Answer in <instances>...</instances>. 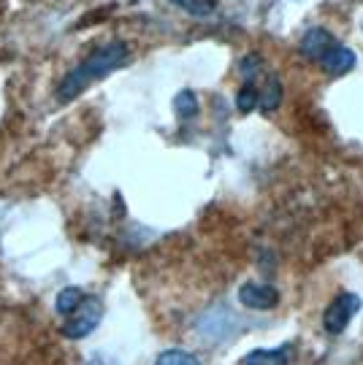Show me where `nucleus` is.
<instances>
[{"label":"nucleus","instance_id":"1","mask_svg":"<svg viewBox=\"0 0 363 365\" xmlns=\"http://www.w3.org/2000/svg\"><path fill=\"white\" fill-rule=\"evenodd\" d=\"M130 49L125 41H109L101 49H95L90 57H84L74 71H68L65 78L57 87V101L60 103H71L74 98H79L90 84L106 78L109 73H114L128 63Z\"/></svg>","mask_w":363,"mask_h":365},{"label":"nucleus","instance_id":"2","mask_svg":"<svg viewBox=\"0 0 363 365\" xmlns=\"http://www.w3.org/2000/svg\"><path fill=\"white\" fill-rule=\"evenodd\" d=\"M299 52L314 63V66H320L323 73L328 76H344V73H350L352 68L358 66V54L347 49L342 41L334 36V33H328L325 27H312L307 30L299 41Z\"/></svg>","mask_w":363,"mask_h":365},{"label":"nucleus","instance_id":"3","mask_svg":"<svg viewBox=\"0 0 363 365\" xmlns=\"http://www.w3.org/2000/svg\"><path fill=\"white\" fill-rule=\"evenodd\" d=\"M101 319H104V300L95 295H84V300L65 317L63 336L71 341L87 339L92 330L101 325Z\"/></svg>","mask_w":363,"mask_h":365},{"label":"nucleus","instance_id":"4","mask_svg":"<svg viewBox=\"0 0 363 365\" xmlns=\"http://www.w3.org/2000/svg\"><path fill=\"white\" fill-rule=\"evenodd\" d=\"M358 312H361V298L355 292H342V295H337V298L328 303V309L323 314L325 333L328 336H342Z\"/></svg>","mask_w":363,"mask_h":365},{"label":"nucleus","instance_id":"5","mask_svg":"<svg viewBox=\"0 0 363 365\" xmlns=\"http://www.w3.org/2000/svg\"><path fill=\"white\" fill-rule=\"evenodd\" d=\"M239 303L249 312H269V309H277L279 303V289L272 284H260V282H247L239 287Z\"/></svg>","mask_w":363,"mask_h":365},{"label":"nucleus","instance_id":"6","mask_svg":"<svg viewBox=\"0 0 363 365\" xmlns=\"http://www.w3.org/2000/svg\"><path fill=\"white\" fill-rule=\"evenodd\" d=\"M244 81H255V87L260 92V108L263 111H277L279 108V103H282V81H279V76L274 71L263 68L258 76L244 78Z\"/></svg>","mask_w":363,"mask_h":365},{"label":"nucleus","instance_id":"7","mask_svg":"<svg viewBox=\"0 0 363 365\" xmlns=\"http://www.w3.org/2000/svg\"><path fill=\"white\" fill-rule=\"evenodd\" d=\"M290 344H282L279 349H252L242 357V365H287L290 363Z\"/></svg>","mask_w":363,"mask_h":365},{"label":"nucleus","instance_id":"8","mask_svg":"<svg viewBox=\"0 0 363 365\" xmlns=\"http://www.w3.org/2000/svg\"><path fill=\"white\" fill-rule=\"evenodd\" d=\"M84 289L81 287H65V289H60L57 292V300H54V312L60 314V317H68V314L76 309L79 303L84 300Z\"/></svg>","mask_w":363,"mask_h":365},{"label":"nucleus","instance_id":"9","mask_svg":"<svg viewBox=\"0 0 363 365\" xmlns=\"http://www.w3.org/2000/svg\"><path fill=\"white\" fill-rule=\"evenodd\" d=\"M171 3L184 14L198 16V19H209L212 14L217 11V0H171Z\"/></svg>","mask_w":363,"mask_h":365},{"label":"nucleus","instance_id":"10","mask_svg":"<svg viewBox=\"0 0 363 365\" xmlns=\"http://www.w3.org/2000/svg\"><path fill=\"white\" fill-rule=\"evenodd\" d=\"M236 108H239L242 114H249V111L260 108V92H258V87H255V81H244L242 90L236 92Z\"/></svg>","mask_w":363,"mask_h":365},{"label":"nucleus","instance_id":"11","mask_svg":"<svg viewBox=\"0 0 363 365\" xmlns=\"http://www.w3.org/2000/svg\"><path fill=\"white\" fill-rule=\"evenodd\" d=\"M174 106H176V114H179L182 119H190L198 114V98H195L193 90H182L179 95H176Z\"/></svg>","mask_w":363,"mask_h":365},{"label":"nucleus","instance_id":"12","mask_svg":"<svg viewBox=\"0 0 363 365\" xmlns=\"http://www.w3.org/2000/svg\"><path fill=\"white\" fill-rule=\"evenodd\" d=\"M155 365H201V360L190 352H182V349H169L155 360Z\"/></svg>","mask_w":363,"mask_h":365},{"label":"nucleus","instance_id":"13","mask_svg":"<svg viewBox=\"0 0 363 365\" xmlns=\"http://www.w3.org/2000/svg\"><path fill=\"white\" fill-rule=\"evenodd\" d=\"M87 365H109V363H106V357H101V354H98V357H92Z\"/></svg>","mask_w":363,"mask_h":365}]
</instances>
